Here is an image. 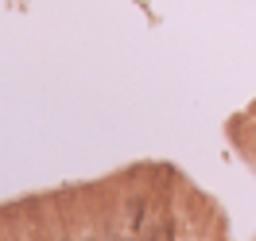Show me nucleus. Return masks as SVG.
Returning <instances> with one entry per match:
<instances>
[{
    "mask_svg": "<svg viewBox=\"0 0 256 241\" xmlns=\"http://www.w3.org/2000/svg\"><path fill=\"white\" fill-rule=\"evenodd\" d=\"M144 241H175V218L148 222V225H144Z\"/></svg>",
    "mask_w": 256,
    "mask_h": 241,
    "instance_id": "1",
    "label": "nucleus"
}]
</instances>
